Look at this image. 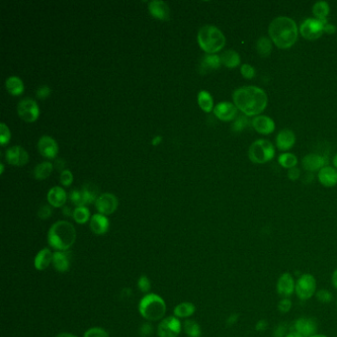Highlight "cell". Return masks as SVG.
I'll use <instances>...</instances> for the list:
<instances>
[{
    "label": "cell",
    "instance_id": "obj_41",
    "mask_svg": "<svg viewBox=\"0 0 337 337\" xmlns=\"http://www.w3.org/2000/svg\"><path fill=\"white\" fill-rule=\"evenodd\" d=\"M10 138L11 133L8 127L4 123H1L0 125V144L1 146H5L10 141Z\"/></svg>",
    "mask_w": 337,
    "mask_h": 337
},
{
    "label": "cell",
    "instance_id": "obj_31",
    "mask_svg": "<svg viewBox=\"0 0 337 337\" xmlns=\"http://www.w3.org/2000/svg\"><path fill=\"white\" fill-rule=\"evenodd\" d=\"M52 164L49 161H44L40 164H38L35 169H34V176L36 177V179L38 180H43V179H46L48 178L52 171Z\"/></svg>",
    "mask_w": 337,
    "mask_h": 337
},
{
    "label": "cell",
    "instance_id": "obj_4",
    "mask_svg": "<svg viewBox=\"0 0 337 337\" xmlns=\"http://www.w3.org/2000/svg\"><path fill=\"white\" fill-rule=\"evenodd\" d=\"M198 43L206 52L215 53L225 47L226 37L217 27L206 25L198 32Z\"/></svg>",
    "mask_w": 337,
    "mask_h": 337
},
{
    "label": "cell",
    "instance_id": "obj_61",
    "mask_svg": "<svg viewBox=\"0 0 337 337\" xmlns=\"http://www.w3.org/2000/svg\"><path fill=\"white\" fill-rule=\"evenodd\" d=\"M333 164H334V166L337 168V155L335 156V157H334V159H333Z\"/></svg>",
    "mask_w": 337,
    "mask_h": 337
},
{
    "label": "cell",
    "instance_id": "obj_11",
    "mask_svg": "<svg viewBox=\"0 0 337 337\" xmlns=\"http://www.w3.org/2000/svg\"><path fill=\"white\" fill-rule=\"evenodd\" d=\"M118 199L114 194L104 193L99 195L95 202V207L99 214L108 216L113 214L118 208Z\"/></svg>",
    "mask_w": 337,
    "mask_h": 337
},
{
    "label": "cell",
    "instance_id": "obj_57",
    "mask_svg": "<svg viewBox=\"0 0 337 337\" xmlns=\"http://www.w3.org/2000/svg\"><path fill=\"white\" fill-rule=\"evenodd\" d=\"M332 285L335 289H337V269L336 270H334L333 274H332Z\"/></svg>",
    "mask_w": 337,
    "mask_h": 337
},
{
    "label": "cell",
    "instance_id": "obj_40",
    "mask_svg": "<svg viewBox=\"0 0 337 337\" xmlns=\"http://www.w3.org/2000/svg\"><path fill=\"white\" fill-rule=\"evenodd\" d=\"M83 337H109V333L102 327H91L84 332Z\"/></svg>",
    "mask_w": 337,
    "mask_h": 337
},
{
    "label": "cell",
    "instance_id": "obj_26",
    "mask_svg": "<svg viewBox=\"0 0 337 337\" xmlns=\"http://www.w3.org/2000/svg\"><path fill=\"white\" fill-rule=\"evenodd\" d=\"M320 183L326 187H332L337 184V170L331 166H324L318 172Z\"/></svg>",
    "mask_w": 337,
    "mask_h": 337
},
{
    "label": "cell",
    "instance_id": "obj_1",
    "mask_svg": "<svg viewBox=\"0 0 337 337\" xmlns=\"http://www.w3.org/2000/svg\"><path fill=\"white\" fill-rule=\"evenodd\" d=\"M233 97L236 108L246 116L258 115L267 107V95L257 86L240 87L233 92Z\"/></svg>",
    "mask_w": 337,
    "mask_h": 337
},
{
    "label": "cell",
    "instance_id": "obj_22",
    "mask_svg": "<svg viewBox=\"0 0 337 337\" xmlns=\"http://www.w3.org/2000/svg\"><path fill=\"white\" fill-rule=\"evenodd\" d=\"M66 199H67V196H66L65 191L59 186L52 187L48 193L49 204L55 208L63 207V205L66 202Z\"/></svg>",
    "mask_w": 337,
    "mask_h": 337
},
{
    "label": "cell",
    "instance_id": "obj_9",
    "mask_svg": "<svg viewBox=\"0 0 337 337\" xmlns=\"http://www.w3.org/2000/svg\"><path fill=\"white\" fill-rule=\"evenodd\" d=\"M17 112L19 116L26 122H35L40 115V109L37 102L31 98L22 99L18 106Z\"/></svg>",
    "mask_w": 337,
    "mask_h": 337
},
{
    "label": "cell",
    "instance_id": "obj_5",
    "mask_svg": "<svg viewBox=\"0 0 337 337\" xmlns=\"http://www.w3.org/2000/svg\"><path fill=\"white\" fill-rule=\"evenodd\" d=\"M139 311L147 320H162L166 312V304L160 296L149 293L140 301Z\"/></svg>",
    "mask_w": 337,
    "mask_h": 337
},
{
    "label": "cell",
    "instance_id": "obj_53",
    "mask_svg": "<svg viewBox=\"0 0 337 337\" xmlns=\"http://www.w3.org/2000/svg\"><path fill=\"white\" fill-rule=\"evenodd\" d=\"M238 317H239V314L238 313H232L229 318L227 319V325L229 326H232L233 324H235L238 320Z\"/></svg>",
    "mask_w": 337,
    "mask_h": 337
},
{
    "label": "cell",
    "instance_id": "obj_48",
    "mask_svg": "<svg viewBox=\"0 0 337 337\" xmlns=\"http://www.w3.org/2000/svg\"><path fill=\"white\" fill-rule=\"evenodd\" d=\"M51 92H52V90H51V88L49 87V86H47V85H43V86H40L38 89H37V97L39 98V99H42V100H44V99H46V98H48L50 95H51Z\"/></svg>",
    "mask_w": 337,
    "mask_h": 337
},
{
    "label": "cell",
    "instance_id": "obj_58",
    "mask_svg": "<svg viewBox=\"0 0 337 337\" xmlns=\"http://www.w3.org/2000/svg\"><path fill=\"white\" fill-rule=\"evenodd\" d=\"M285 337H304L303 335H301L299 332L295 331V330H292L291 332H289Z\"/></svg>",
    "mask_w": 337,
    "mask_h": 337
},
{
    "label": "cell",
    "instance_id": "obj_45",
    "mask_svg": "<svg viewBox=\"0 0 337 337\" xmlns=\"http://www.w3.org/2000/svg\"><path fill=\"white\" fill-rule=\"evenodd\" d=\"M292 309V302L289 298H282L281 301L278 303V310L282 313H287Z\"/></svg>",
    "mask_w": 337,
    "mask_h": 337
},
{
    "label": "cell",
    "instance_id": "obj_36",
    "mask_svg": "<svg viewBox=\"0 0 337 337\" xmlns=\"http://www.w3.org/2000/svg\"><path fill=\"white\" fill-rule=\"evenodd\" d=\"M98 188L94 185V184H86L83 189L82 192L84 194L85 200H86V204H91L93 202H96L98 196Z\"/></svg>",
    "mask_w": 337,
    "mask_h": 337
},
{
    "label": "cell",
    "instance_id": "obj_54",
    "mask_svg": "<svg viewBox=\"0 0 337 337\" xmlns=\"http://www.w3.org/2000/svg\"><path fill=\"white\" fill-rule=\"evenodd\" d=\"M336 31V28L334 25L329 24L327 22H324V26H323V32L328 33V34H333Z\"/></svg>",
    "mask_w": 337,
    "mask_h": 337
},
{
    "label": "cell",
    "instance_id": "obj_55",
    "mask_svg": "<svg viewBox=\"0 0 337 337\" xmlns=\"http://www.w3.org/2000/svg\"><path fill=\"white\" fill-rule=\"evenodd\" d=\"M62 213L64 216L66 217H72L74 216V211H72V209L70 207H67V206H63L62 208Z\"/></svg>",
    "mask_w": 337,
    "mask_h": 337
},
{
    "label": "cell",
    "instance_id": "obj_38",
    "mask_svg": "<svg viewBox=\"0 0 337 337\" xmlns=\"http://www.w3.org/2000/svg\"><path fill=\"white\" fill-rule=\"evenodd\" d=\"M70 199L77 207H84L86 205V200H85L82 190L81 191H78L77 189L73 190L70 193Z\"/></svg>",
    "mask_w": 337,
    "mask_h": 337
},
{
    "label": "cell",
    "instance_id": "obj_44",
    "mask_svg": "<svg viewBox=\"0 0 337 337\" xmlns=\"http://www.w3.org/2000/svg\"><path fill=\"white\" fill-rule=\"evenodd\" d=\"M240 73H241L242 77L247 78V79H251L255 77V70L248 63H244L241 65Z\"/></svg>",
    "mask_w": 337,
    "mask_h": 337
},
{
    "label": "cell",
    "instance_id": "obj_13",
    "mask_svg": "<svg viewBox=\"0 0 337 337\" xmlns=\"http://www.w3.org/2000/svg\"><path fill=\"white\" fill-rule=\"evenodd\" d=\"M296 291V282L289 273H283L277 282V293L281 298H289Z\"/></svg>",
    "mask_w": 337,
    "mask_h": 337
},
{
    "label": "cell",
    "instance_id": "obj_51",
    "mask_svg": "<svg viewBox=\"0 0 337 337\" xmlns=\"http://www.w3.org/2000/svg\"><path fill=\"white\" fill-rule=\"evenodd\" d=\"M300 175H301V171L297 167H293V168L289 169V171H288V177L293 181L299 179Z\"/></svg>",
    "mask_w": 337,
    "mask_h": 337
},
{
    "label": "cell",
    "instance_id": "obj_3",
    "mask_svg": "<svg viewBox=\"0 0 337 337\" xmlns=\"http://www.w3.org/2000/svg\"><path fill=\"white\" fill-rule=\"evenodd\" d=\"M77 240L75 226L66 221L54 223L48 233V242L55 251H67Z\"/></svg>",
    "mask_w": 337,
    "mask_h": 337
},
{
    "label": "cell",
    "instance_id": "obj_24",
    "mask_svg": "<svg viewBox=\"0 0 337 337\" xmlns=\"http://www.w3.org/2000/svg\"><path fill=\"white\" fill-rule=\"evenodd\" d=\"M52 255L53 253L49 248H43L37 253L34 265L38 271H44L51 264H52Z\"/></svg>",
    "mask_w": 337,
    "mask_h": 337
},
{
    "label": "cell",
    "instance_id": "obj_21",
    "mask_svg": "<svg viewBox=\"0 0 337 337\" xmlns=\"http://www.w3.org/2000/svg\"><path fill=\"white\" fill-rule=\"evenodd\" d=\"M222 64L221 61V56L214 54V53H208L204 55V57L202 58L201 63H200V73L202 75L208 74L212 71H216L220 69V66Z\"/></svg>",
    "mask_w": 337,
    "mask_h": 337
},
{
    "label": "cell",
    "instance_id": "obj_19",
    "mask_svg": "<svg viewBox=\"0 0 337 337\" xmlns=\"http://www.w3.org/2000/svg\"><path fill=\"white\" fill-rule=\"evenodd\" d=\"M110 228V222L108 218L101 214H95L90 219V230L96 235L105 234Z\"/></svg>",
    "mask_w": 337,
    "mask_h": 337
},
{
    "label": "cell",
    "instance_id": "obj_42",
    "mask_svg": "<svg viewBox=\"0 0 337 337\" xmlns=\"http://www.w3.org/2000/svg\"><path fill=\"white\" fill-rule=\"evenodd\" d=\"M151 287H152V284L149 277L146 275H142L138 280V288L140 289V291L142 293L147 294L150 292Z\"/></svg>",
    "mask_w": 337,
    "mask_h": 337
},
{
    "label": "cell",
    "instance_id": "obj_16",
    "mask_svg": "<svg viewBox=\"0 0 337 337\" xmlns=\"http://www.w3.org/2000/svg\"><path fill=\"white\" fill-rule=\"evenodd\" d=\"M72 254L69 251H54L52 255V266L59 273H65L71 269Z\"/></svg>",
    "mask_w": 337,
    "mask_h": 337
},
{
    "label": "cell",
    "instance_id": "obj_17",
    "mask_svg": "<svg viewBox=\"0 0 337 337\" xmlns=\"http://www.w3.org/2000/svg\"><path fill=\"white\" fill-rule=\"evenodd\" d=\"M214 114L222 121H232L237 115V108L233 103L221 102L214 108Z\"/></svg>",
    "mask_w": 337,
    "mask_h": 337
},
{
    "label": "cell",
    "instance_id": "obj_56",
    "mask_svg": "<svg viewBox=\"0 0 337 337\" xmlns=\"http://www.w3.org/2000/svg\"><path fill=\"white\" fill-rule=\"evenodd\" d=\"M64 164H65V162H64L62 159H60V158H57V159L55 160V166H56V168L59 169V170L63 169Z\"/></svg>",
    "mask_w": 337,
    "mask_h": 337
},
{
    "label": "cell",
    "instance_id": "obj_52",
    "mask_svg": "<svg viewBox=\"0 0 337 337\" xmlns=\"http://www.w3.org/2000/svg\"><path fill=\"white\" fill-rule=\"evenodd\" d=\"M267 328H268V322L265 319H260L255 325V329L257 331H265Z\"/></svg>",
    "mask_w": 337,
    "mask_h": 337
},
{
    "label": "cell",
    "instance_id": "obj_15",
    "mask_svg": "<svg viewBox=\"0 0 337 337\" xmlns=\"http://www.w3.org/2000/svg\"><path fill=\"white\" fill-rule=\"evenodd\" d=\"M38 150L43 156L47 158H54L58 153V146L52 138L49 136H43L39 140Z\"/></svg>",
    "mask_w": 337,
    "mask_h": 337
},
{
    "label": "cell",
    "instance_id": "obj_7",
    "mask_svg": "<svg viewBox=\"0 0 337 337\" xmlns=\"http://www.w3.org/2000/svg\"><path fill=\"white\" fill-rule=\"evenodd\" d=\"M295 293L302 301L310 300L316 293V281L311 274L302 275L296 282Z\"/></svg>",
    "mask_w": 337,
    "mask_h": 337
},
{
    "label": "cell",
    "instance_id": "obj_46",
    "mask_svg": "<svg viewBox=\"0 0 337 337\" xmlns=\"http://www.w3.org/2000/svg\"><path fill=\"white\" fill-rule=\"evenodd\" d=\"M74 181L73 173L70 170H62L60 174V183L64 186H70Z\"/></svg>",
    "mask_w": 337,
    "mask_h": 337
},
{
    "label": "cell",
    "instance_id": "obj_18",
    "mask_svg": "<svg viewBox=\"0 0 337 337\" xmlns=\"http://www.w3.org/2000/svg\"><path fill=\"white\" fill-rule=\"evenodd\" d=\"M251 124L256 131L263 134H269L275 130V123L268 116H257L252 120Z\"/></svg>",
    "mask_w": 337,
    "mask_h": 337
},
{
    "label": "cell",
    "instance_id": "obj_47",
    "mask_svg": "<svg viewBox=\"0 0 337 337\" xmlns=\"http://www.w3.org/2000/svg\"><path fill=\"white\" fill-rule=\"evenodd\" d=\"M52 214V210L51 208V206H48V205H43L40 209H39V212H38V217L42 220H47L49 219Z\"/></svg>",
    "mask_w": 337,
    "mask_h": 337
},
{
    "label": "cell",
    "instance_id": "obj_33",
    "mask_svg": "<svg viewBox=\"0 0 337 337\" xmlns=\"http://www.w3.org/2000/svg\"><path fill=\"white\" fill-rule=\"evenodd\" d=\"M183 329L189 337H201L202 335L200 324L193 319L185 320L183 323Z\"/></svg>",
    "mask_w": 337,
    "mask_h": 337
},
{
    "label": "cell",
    "instance_id": "obj_20",
    "mask_svg": "<svg viewBox=\"0 0 337 337\" xmlns=\"http://www.w3.org/2000/svg\"><path fill=\"white\" fill-rule=\"evenodd\" d=\"M150 13L156 19L168 20L170 17V9L166 2L161 0H155L149 3Z\"/></svg>",
    "mask_w": 337,
    "mask_h": 337
},
{
    "label": "cell",
    "instance_id": "obj_27",
    "mask_svg": "<svg viewBox=\"0 0 337 337\" xmlns=\"http://www.w3.org/2000/svg\"><path fill=\"white\" fill-rule=\"evenodd\" d=\"M6 90L13 96L21 95L24 92V83L18 77H10L5 82Z\"/></svg>",
    "mask_w": 337,
    "mask_h": 337
},
{
    "label": "cell",
    "instance_id": "obj_2",
    "mask_svg": "<svg viewBox=\"0 0 337 337\" xmlns=\"http://www.w3.org/2000/svg\"><path fill=\"white\" fill-rule=\"evenodd\" d=\"M269 36L280 49L291 48L298 40V27L295 21L289 17L275 18L269 26Z\"/></svg>",
    "mask_w": 337,
    "mask_h": 337
},
{
    "label": "cell",
    "instance_id": "obj_10",
    "mask_svg": "<svg viewBox=\"0 0 337 337\" xmlns=\"http://www.w3.org/2000/svg\"><path fill=\"white\" fill-rule=\"evenodd\" d=\"M324 22L318 19H307L302 23L300 32L302 36L308 40H316L323 34Z\"/></svg>",
    "mask_w": 337,
    "mask_h": 337
},
{
    "label": "cell",
    "instance_id": "obj_50",
    "mask_svg": "<svg viewBox=\"0 0 337 337\" xmlns=\"http://www.w3.org/2000/svg\"><path fill=\"white\" fill-rule=\"evenodd\" d=\"M287 324L286 323H281L279 324L275 330H274V337H285L287 334Z\"/></svg>",
    "mask_w": 337,
    "mask_h": 337
},
{
    "label": "cell",
    "instance_id": "obj_32",
    "mask_svg": "<svg viewBox=\"0 0 337 337\" xmlns=\"http://www.w3.org/2000/svg\"><path fill=\"white\" fill-rule=\"evenodd\" d=\"M256 50L261 56H268L272 52V42L267 37H261L256 43Z\"/></svg>",
    "mask_w": 337,
    "mask_h": 337
},
{
    "label": "cell",
    "instance_id": "obj_59",
    "mask_svg": "<svg viewBox=\"0 0 337 337\" xmlns=\"http://www.w3.org/2000/svg\"><path fill=\"white\" fill-rule=\"evenodd\" d=\"M55 337H78V336H76L75 334H72V333L63 332V333H59V334H57Z\"/></svg>",
    "mask_w": 337,
    "mask_h": 337
},
{
    "label": "cell",
    "instance_id": "obj_63",
    "mask_svg": "<svg viewBox=\"0 0 337 337\" xmlns=\"http://www.w3.org/2000/svg\"><path fill=\"white\" fill-rule=\"evenodd\" d=\"M336 306H337V303H336Z\"/></svg>",
    "mask_w": 337,
    "mask_h": 337
},
{
    "label": "cell",
    "instance_id": "obj_28",
    "mask_svg": "<svg viewBox=\"0 0 337 337\" xmlns=\"http://www.w3.org/2000/svg\"><path fill=\"white\" fill-rule=\"evenodd\" d=\"M221 61H222V64L226 65L227 67L233 69V67H236L239 65L240 56L235 51L228 50L221 54Z\"/></svg>",
    "mask_w": 337,
    "mask_h": 337
},
{
    "label": "cell",
    "instance_id": "obj_37",
    "mask_svg": "<svg viewBox=\"0 0 337 337\" xmlns=\"http://www.w3.org/2000/svg\"><path fill=\"white\" fill-rule=\"evenodd\" d=\"M297 162H298L297 156L293 154H283L279 156V163L284 168L291 169L297 165Z\"/></svg>",
    "mask_w": 337,
    "mask_h": 337
},
{
    "label": "cell",
    "instance_id": "obj_25",
    "mask_svg": "<svg viewBox=\"0 0 337 337\" xmlns=\"http://www.w3.org/2000/svg\"><path fill=\"white\" fill-rule=\"evenodd\" d=\"M302 163H303L304 168L307 169L308 171H315L325 166L326 159L319 155L311 154L304 157Z\"/></svg>",
    "mask_w": 337,
    "mask_h": 337
},
{
    "label": "cell",
    "instance_id": "obj_29",
    "mask_svg": "<svg viewBox=\"0 0 337 337\" xmlns=\"http://www.w3.org/2000/svg\"><path fill=\"white\" fill-rule=\"evenodd\" d=\"M196 311V307L194 304L189 302H184L177 305L174 309V315L178 318H187L192 316Z\"/></svg>",
    "mask_w": 337,
    "mask_h": 337
},
{
    "label": "cell",
    "instance_id": "obj_62",
    "mask_svg": "<svg viewBox=\"0 0 337 337\" xmlns=\"http://www.w3.org/2000/svg\"><path fill=\"white\" fill-rule=\"evenodd\" d=\"M311 337H327V336L324 335V334H314Z\"/></svg>",
    "mask_w": 337,
    "mask_h": 337
},
{
    "label": "cell",
    "instance_id": "obj_14",
    "mask_svg": "<svg viewBox=\"0 0 337 337\" xmlns=\"http://www.w3.org/2000/svg\"><path fill=\"white\" fill-rule=\"evenodd\" d=\"M294 330L304 337H311L316 334L317 323L311 317H300L294 323Z\"/></svg>",
    "mask_w": 337,
    "mask_h": 337
},
{
    "label": "cell",
    "instance_id": "obj_60",
    "mask_svg": "<svg viewBox=\"0 0 337 337\" xmlns=\"http://www.w3.org/2000/svg\"><path fill=\"white\" fill-rule=\"evenodd\" d=\"M161 141H162V138H161L160 136H156V137H155V139L153 140V145H154V146H156V145L160 144Z\"/></svg>",
    "mask_w": 337,
    "mask_h": 337
},
{
    "label": "cell",
    "instance_id": "obj_23",
    "mask_svg": "<svg viewBox=\"0 0 337 337\" xmlns=\"http://www.w3.org/2000/svg\"><path fill=\"white\" fill-rule=\"evenodd\" d=\"M295 142H296L295 133L291 130H288V129L281 130L276 138L277 147L281 151H288L292 149L295 145Z\"/></svg>",
    "mask_w": 337,
    "mask_h": 337
},
{
    "label": "cell",
    "instance_id": "obj_8",
    "mask_svg": "<svg viewBox=\"0 0 337 337\" xmlns=\"http://www.w3.org/2000/svg\"><path fill=\"white\" fill-rule=\"evenodd\" d=\"M182 330V324L178 317L170 315L158 323L157 335L159 337H177Z\"/></svg>",
    "mask_w": 337,
    "mask_h": 337
},
{
    "label": "cell",
    "instance_id": "obj_34",
    "mask_svg": "<svg viewBox=\"0 0 337 337\" xmlns=\"http://www.w3.org/2000/svg\"><path fill=\"white\" fill-rule=\"evenodd\" d=\"M312 13L320 21H326V17L329 13V5L325 1H318L312 7Z\"/></svg>",
    "mask_w": 337,
    "mask_h": 337
},
{
    "label": "cell",
    "instance_id": "obj_43",
    "mask_svg": "<svg viewBox=\"0 0 337 337\" xmlns=\"http://www.w3.org/2000/svg\"><path fill=\"white\" fill-rule=\"evenodd\" d=\"M315 297H316L317 301L320 302V303H322V304H328V303H330V302L332 301V299H333L332 294H331L329 291L325 290V289H321V290L317 291V292L315 293Z\"/></svg>",
    "mask_w": 337,
    "mask_h": 337
},
{
    "label": "cell",
    "instance_id": "obj_6",
    "mask_svg": "<svg viewBox=\"0 0 337 337\" xmlns=\"http://www.w3.org/2000/svg\"><path fill=\"white\" fill-rule=\"evenodd\" d=\"M275 156V150L273 145L267 140L255 141L248 150L249 159L258 164L270 161Z\"/></svg>",
    "mask_w": 337,
    "mask_h": 337
},
{
    "label": "cell",
    "instance_id": "obj_39",
    "mask_svg": "<svg viewBox=\"0 0 337 337\" xmlns=\"http://www.w3.org/2000/svg\"><path fill=\"white\" fill-rule=\"evenodd\" d=\"M249 124H250V122L246 116H238L234 120V122L232 126V130L234 132H239V131L244 130L248 127Z\"/></svg>",
    "mask_w": 337,
    "mask_h": 337
},
{
    "label": "cell",
    "instance_id": "obj_35",
    "mask_svg": "<svg viewBox=\"0 0 337 337\" xmlns=\"http://www.w3.org/2000/svg\"><path fill=\"white\" fill-rule=\"evenodd\" d=\"M73 217L78 224L84 225L89 221L90 213H89V210L85 206L84 207H77L74 210V216Z\"/></svg>",
    "mask_w": 337,
    "mask_h": 337
},
{
    "label": "cell",
    "instance_id": "obj_30",
    "mask_svg": "<svg viewBox=\"0 0 337 337\" xmlns=\"http://www.w3.org/2000/svg\"><path fill=\"white\" fill-rule=\"evenodd\" d=\"M198 103H199V106L201 107V109L209 113L213 110V106H214V100H213V97L211 96V94L206 91V90H203V91H200L199 94H198Z\"/></svg>",
    "mask_w": 337,
    "mask_h": 337
},
{
    "label": "cell",
    "instance_id": "obj_12",
    "mask_svg": "<svg viewBox=\"0 0 337 337\" xmlns=\"http://www.w3.org/2000/svg\"><path fill=\"white\" fill-rule=\"evenodd\" d=\"M5 158L6 161L11 165L22 166L29 161V155L23 148L15 146L6 151Z\"/></svg>",
    "mask_w": 337,
    "mask_h": 337
},
{
    "label": "cell",
    "instance_id": "obj_49",
    "mask_svg": "<svg viewBox=\"0 0 337 337\" xmlns=\"http://www.w3.org/2000/svg\"><path fill=\"white\" fill-rule=\"evenodd\" d=\"M153 332H154V326L149 322L144 323L140 327V335L142 337H148V336L152 335Z\"/></svg>",
    "mask_w": 337,
    "mask_h": 337
}]
</instances>
